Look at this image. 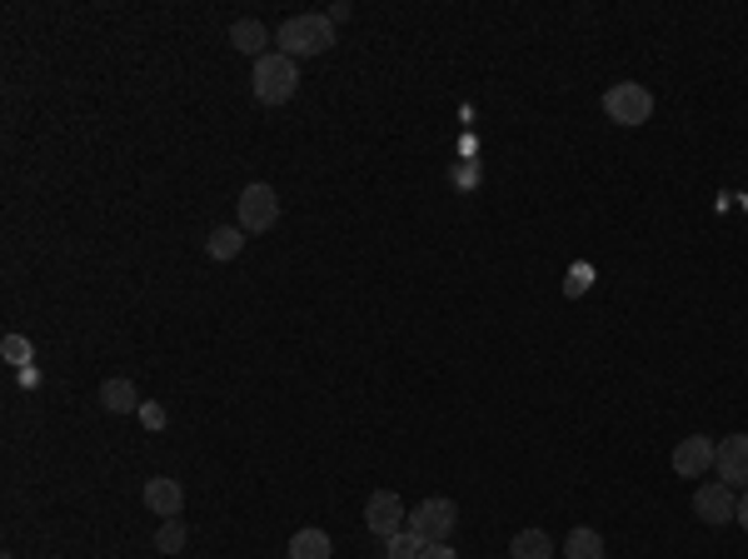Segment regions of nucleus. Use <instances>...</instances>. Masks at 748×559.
I'll list each match as a JSON object with an SVG mask.
<instances>
[{
  "instance_id": "11",
  "label": "nucleus",
  "mask_w": 748,
  "mask_h": 559,
  "mask_svg": "<svg viewBox=\"0 0 748 559\" xmlns=\"http://www.w3.org/2000/svg\"><path fill=\"white\" fill-rule=\"evenodd\" d=\"M100 405L110 410V415H141V394H135V385L125 380V375H116V380L100 385Z\"/></svg>"
},
{
  "instance_id": "22",
  "label": "nucleus",
  "mask_w": 748,
  "mask_h": 559,
  "mask_svg": "<svg viewBox=\"0 0 748 559\" xmlns=\"http://www.w3.org/2000/svg\"><path fill=\"white\" fill-rule=\"evenodd\" d=\"M420 559H459V555H455L449 545H424V549H420Z\"/></svg>"
},
{
  "instance_id": "21",
  "label": "nucleus",
  "mask_w": 748,
  "mask_h": 559,
  "mask_svg": "<svg viewBox=\"0 0 748 559\" xmlns=\"http://www.w3.org/2000/svg\"><path fill=\"white\" fill-rule=\"evenodd\" d=\"M455 185H469V191H474V185H480V166H459L455 170Z\"/></svg>"
},
{
  "instance_id": "12",
  "label": "nucleus",
  "mask_w": 748,
  "mask_h": 559,
  "mask_svg": "<svg viewBox=\"0 0 748 559\" xmlns=\"http://www.w3.org/2000/svg\"><path fill=\"white\" fill-rule=\"evenodd\" d=\"M265 40H269V31H265L260 21H250V15H245V21H234V25H230V46L240 50V56H255V60L269 56Z\"/></svg>"
},
{
  "instance_id": "16",
  "label": "nucleus",
  "mask_w": 748,
  "mask_h": 559,
  "mask_svg": "<svg viewBox=\"0 0 748 559\" xmlns=\"http://www.w3.org/2000/svg\"><path fill=\"white\" fill-rule=\"evenodd\" d=\"M564 555L569 559H604V535L589 530V524H579V530H569V539H564Z\"/></svg>"
},
{
  "instance_id": "3",
  "label": "nucleus",
  "mask_w": 748,
  "mask_h": 559,
  "mask_svg": "<svg viewBox=\"0 0 748 559\" xmlns=\"http://www.w3.org/2000/svg\"><path fill=\"white\" fill-rule=\"evenodd\" d=\"M604 116L614 125H643V120L654 116V96H649V85L639 81H619L604 90Z\"/></svg>"
},
{
  "instance_id": "14",
  "label": "nucleus",
  "mask_w": 748,
  "mask_h": 559,
  "mask_svg": "<svg viewBox=\"0 0 748 559\" xmlns=\"http://www.w3.org/2000/svg\"><path fill=\"white\" fill-rule=\"evenodd\" d=\"M240 251H245V230L240 226H215L210 240H205V255H210V260H234Z\"/></svg>"
},
{
  "instance_id": "17",
  "label": "nucleus",
  "mask_w": 748,
  "mask_h": 559,
  "mask_svg": "<svg viewBox=\"0 0 748 559\" xmlns=\"http://www.w3.org/2000/svg\"><path fill=\"white\" fill-rule=\"evenodd\" d=\"M185 539H190L185 520H165L160 530H155V549H160V555H180V549H185Z\"/></svg>"
},
{
  "instance_id": "7",
  "label": "nucleus",
  "mask_w": 748,
  "mask_h": 559,
  "mask_svg": "<svg viewBox=\"0 0 748 559\" xmlns=\"http://www.w3.org/2000/svg\"><path fill=\"white\" fill-rule=\"evenodd\" d=\"M713 470H719V479H724L728 489H738V485L748 489V435H728V440H719V450H713Z\"/></svg>"
},
{
  "instance_id": "24",
  "label": "nucleus",
  "mask_w": 748,
  "mask_h": 559,
  "mask_svg": "<svg viewBox=\"0 0 748 559\" xmlns=\"http://www.w3.org/2000/svg\"><path fill=\"white\" fill-rule=\"evenodd\" d=\"M734 520L748 530V489H744V495H738V514H734Z\"/></svg>"
},
{
  "instance_id": "8",
  "label": "nucleus",
  "mask_w": 748,
  "mask_h": 559,
  "mask_svg": "<svg viewBox=\"0 0 748 559\" xmlns=\"http://www.w3.org/2000/svg\"><path fill=\"white\" fill-rule=\"evenodd\" d=\"M713 450L719 445L709 440V435H689V440H678L674 445V475H684V479H699V475H709V464H713Z\"/></svg>"
},
{
  "instance_id": "9",
  "label": "nucleus",
  "mask_w": 748,
  "mask_h": 559,
  "mask_svg": "<svg viewBox=\"0 0 748 559\" xmlns=\"http://www.w3.org/2000/svg\"><path fill=\"white\" fill-rule=\"evenodd\" d=\"M141 500H145V510L160 514V520H180V510H185V489H180V479L155 475V479H145Z\"/></svg>"
},
{
  "instance_id": "13",
  "label": "nucleus",
  "mask_w": 748,
  "mask_h": 559,
  "mask_svg": "<svg viewBox=\"0 0 748 559\" xmlns=\"http://www.w3.org/2000/svg\"><path fill=\"white\" fill-rule=\"evenodd\" d=\"M550 555H554L550 530H519L509 539V559H550Z\"/></svg>"
},
{
  "instance_id": "18",
  "label": "nucleus",
  "mask_w": 748,
  "mask_h": 559,
  "mask_svg": "<svg viewBox=\"0 0 748 559\" xmlns=\"http://www.w3.org/2000/svg\"><path fill=\"white\" fill-rule=\"evenodd\" d=\"M420 549H424V539L414 535V530H399V535L385 539V559H420Z\"/></svg>"
},
{
  "instance_id": "15",
  "label": "nucleus",
  "mask_w": 748,
  "mask_h": 559,
  "mask_svg": "<svg viewBox=\"0 0 748 559\" xmlns=\"http://www.w3.org/2000/svg\"><path fill=\"white\" fill-rule=\"evenodd\" d=\"M329 555H335V545H329L325 530H294L290 559H329Z\"/></svg>"
},
{
  "instance_id": "6",
  "label": "nucleus",
  "mask_w": 748,
  "mask_h": 559,
  "mask_svg": "<svg viewBox=\"0 0 748 559\" xmlns=\"http://www.w3.org/2000/svg\"><path fill=\"white\" fill-rule=\"evenodd\" d=\"M364 524H370V535L389 539V535H399V530H410V514H405L395 489H374L370 505H364Z\"/></svg>"
},
{
  "instance_id": "25",
  "label": "nucleus",
  "mask_w": 748,
  "mask_h": 559,
  "mask_svg": "<svg viewBox=\"0 0 748 559\" xmlns=\"http://www.w3.org/2000/svg\"><path fill=\"white\" fill-rule=\"evenodd\" d=\"M5 559H15V555H5Z\"/></svg>"
},
{
  "instance_id": "2",
  "label": "nucleus",
  "mask_w": 748,
  "mask_h": 559,
  "mask_svg": "<svg viewBox=\"0 0 748 559\" xmlns=\"http://www.w3.org/2000/svg\"><path fill=\"white\" fill-rule=\"evenodd\" d=\"M255 100L260 106H285V100L300 90V65H294L290 56H280V50H269V56L255 60Z\"/></svg>"
},
{
  "instance_id": "5",
  "label": "nucleus",
  "mask_w": 748,
  "mask_h": 559,
  "mask_svg": "<svg viewBox=\"0 0 748 559\" xmlns=\"http://www.w3.org/2000/svg\"><path fill=\"white\" fill-rule=\"evenodd\" d=\"M234 205H240V230H245V235H265V230L280 220V195L269 191V185H245Z\"/></svg>"
},
{
  "instance_id": "19",
  "label": "nucleus",
  "mask_w": 748,
  "mask_h": 559,
  "mask_svg": "<svg viewBox=\"0 0 748 559\" xmlns=\"http://www.w3.org/2000/svg\"><path fill=\"white\" fill-rule=\"evenodd\" d=\"M0 355L11 360V365H31V360H36V350H31V340H25V335H5V340H0Z\"/></svg>"
},
{
  "instance_id": "10",
  "label": "nucleus",
  "mask_w": 748,
  "mask_h": 559,
  "mask_svg": "<svg viewBox=\"0 0 748 559\" xmlns=\"http://www.w3.org/2000/svg\"><path fill=\"white\" fill-rule=\"evenodd\" d=\"M693 510H699L703 524H728L738 514V500H734V489H728L724 479H713V485H703L699 495H693Z\"/></svg>"
},
{
  "instance_id": "23",
  "label": "nucleus",
  "mask_w": 748,
  "mask_h": 559,
  "mask_svg": "<svg viewBox=\"0 0 748 559\" xmlns=\"http://www.w3.org/2000/svg\"><path fill=\"white\" fill-rule=\"evenodd\" d=\"M329 21H350V0H339V5H329Z\"/></svg>"
},
{
  "instance_id": "1",
  "label": "nucleus",
  "mask_w": 748,
  "mask_h": 559,
  "mask_svg": "<svg viewBox=\"0 0 748 559\" xmlns=\"http://www.w3.org/2000/svg\"><path fill=\"white\" fill-rule=\"evenodd\" d=\"M275 46H280V56H290V60L325 56V50L335 46V21H329V15H319V11L290 15V21L275 31Z\"/></svg>"
},
{
  "instance_id": "4",
  "label": "nucleus",
  "mask_w": 748,
  "mask_h": 559,
  "mask_svg": "<svg viewBox=\"0 0 748 559\" xmlns=\"http://www.w3.org/2000/svg\"><path fill=\"white\" fill-rule=\"evenodd\" d=\"M455 524H459V505L445 500V495H434V500H424L420 510L410 514V530L424 539V545H445L449 535H455Z\"/></svg>"
},
{
  "instance_id": "20",
  "label": "nucleus",
  "mask_w": 748,
  "mask_h": 559,
  "mask_svg": "<svg viewBox=\"0 0 748 559\" xmlns=\"http://www.w3.org/2000/svg\"><path fill=\"white\" fill-rule=\"evenodd\" d=\"M141 425H145V429H165V405L145 400V405H141Z\"/></svg>"
}]
</instances>
